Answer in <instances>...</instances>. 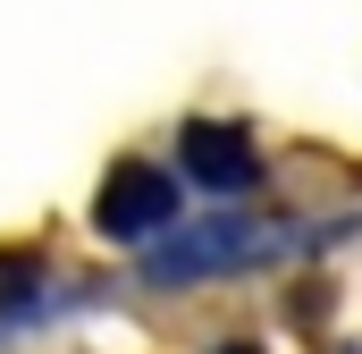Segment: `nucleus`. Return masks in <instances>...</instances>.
Wrapping results in <instances>:
<instances>
[{
  "instance_id": "nucleus-1",
  "label": "nucleus",
  "mask_w": 362,
  "mask_h": 354,
  "mask_svg": "<svg viewBox=\"0 0 362 354\" xmlns=\"http://www.w3.org/2000/svg\"><path fill=\"white\" fill-rule=\"evenodd\" d=\"M169 219H177V177L152 169V161H118V169L101 177V194H93V228L110 245H144Z\"/></svg>"
},
{
  "instance_id": "nucleus-2",
  "label": "nucleus",
  "mask_w": 362,
  "mask_h": 354,
  "mask_svg": "<svg viewBox=\"0 0 362 354\" xmlns=\"http://www.w3.org/2000/svg\"><path fill=\"white\" fill-rule=\"evenodd\" d=\"M177 169L194 177V185H211V194H253V185H262V152H253V135L228 127V118H185Z\"/></svg>"
},
{
  "instance_id": "nucleus-3",
  "label": "nucleus",
  "mask_w": 362,
  "mask_h": 354,
  "mask_svg": "<svg viewBox=\"0 0 362 354\" xmlns=\"http://www.w3.org/2000/svg\"><path fill=\"white\" fill-rule=\"evenodd\" d=\"M262 245H270L262 228H245V219H211V228H194L185 245L152 253V278H160V287H185V278H219V270H245L253 253H262Z\"/></svg>"
},
{
  "instance_id": "nucleus-4",
  "label": "nucleus",
  "mask_w": 362,
  "mask_h": 354,
  "mask_svg": "<svg viewBox=\"0 0 362 354\" xmlns=\"http://www.w3.org/2000/svg\"><path fill=\"white\" fill-rule=\"evenodd\" d=\"M219 354H262V346H219Z\"/></svg>"
}]
</instances>
